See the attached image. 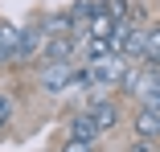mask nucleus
Instances as JSON below:
<instances>
[{
	"mask_svg": "<svg viewBox=\"0 0 160 152\" xmlns=\"http://www.w3.org/2000/svg\"><path fill=\"white\" fill-rule=\"evenodd\" d=\"M123 78H127V62L119 53L86 62V70H78V86H123Z\"/></svg>",
	"mask_w": 160,
	"mask_h": 152,
	"instance_id": "1",
	"label": "nucleus"
},
{
	"mask_svg": "<svg viewBox=\"0 0 160 152\" xmlns=\"http://www.w3.org/2000/svg\"><path fill=\"white\" fill-rule=\"evenodd\" d=\"M74 82H78V70H74L70 62H45V66L37 70V86L49 90V95H62V90H70Z\"/></svg>",
	"mask_w": 160,
	"mask_h": 152,
	"instance_id": "2",
	"label": "nucleus"
},
{
	"mask_svg": "<svg viewBox=\"0 0 160 152\" xmlns=\"http://www.w3.org/2000/svg\"><path fill=\"white\" fill-rule=\"evenodd\" d=\"M45 29L41 25H29V29H21V45H17V62H33L37 53H45Z\"/></svg>",
	"mask_w": 160,
	"mask_h": 152,
	"instance_id": "3",
	"label": "nucleus"
},
{
	"mask_svg": "<svg viewBox=\"0 0 160 152\" xmlns=\"http://www.w3.org/2000/svg\"><path fill=\"white\" fill-rule=\"evenodd\" d=\"M144 49H148V29H127V37H123V45H119V58L123 62H144Z\"/></svg>",
	"mask_w": 160,
	"mask_h": 152,
	"instance_id": "4",
	"label": "nucleus"
},
{
	"mask_svg": "<svg viewBox=\"0 0 160 152\" xmlns=\"http://www.w3.org/2000/svg\"><path fill=\"white\" fill-rule=\"evenodd\" d=\"M99 136H103V128H99V119H94L90 111H78V115L70 119V140H90V144H94Z\"/></svg>",
	"mask_w": 160,
	"mask_h": 152,
	"instance_id": "5",
	"label": "nucleus"
},
{
	"mask_svg": "<svg viewBox=\"0 0 160 152\" xmlns=\"http://www.w3.org/2000/svg\"><path fill=\"white\" fill-rule=\"evenodd\" d=\"M90 115L99 119V128H103V132H111V128L119 124V107H115L111 99H103V95H94V99H90Z\"/></svg>",
	"mask_w": 160,
	"mask_h": 152,
	"instance_id": "6",
	"label": "nucleus"
},
{
	"mask_svg": "<svg viewBox=\"0 0 160 152\" xmlns=\"http://www.w3.org/2000/svg\"><path fill=\"white\" fill-rule=\"evenodd\" d=\"M17 45H21V29H12V25H0V70L17 62Z\"/></svg>",
	"mask_w": 160,
	"mask_h": 152,
	"instance_id": "7",
	"label": "nucleus"
},
{
	"mask_svg": "<svg viewBox=\"0 0 160 152\" xmlns=\"http://www.w3.org/2000/svg\"><path fill=\"white\" fill-rule=\"evenodd\" d=\"M136 136L140 140H156L160 136V111H152V107H140L136 111Z\"/></svg>",
	"mask_w": 160,
	"mask_h": 152,
	"instance_id": "8",
	"label": "nucleus"
},
{
	"mask_svg": "<svg viewBox=\"0 0 160 152\" xmlns=\"http://www.w3.org/2000/svg\"><path fill=\"white\" fill-rule=\"evenodd\" d=\"M70 53H74V41L70 37H49L45 41V62H70Z\"/></svg>",
	"mask_w": 160,
	"mask_h": 152,
	"instance_id": "9",
	"label": "nucleus"
},
{
	"mask_svg": "<svg viewBox=\"0 0 160 152\" xmlns=\"http://www.w3.org/2000/svg\"><path fill=\"white\" fill-rule=\"evenodd\" d=\"M41 29H45L49 37H70V29H74V17H70V13H58V17H49Z\"/></svg>",
	"mask_w": 160,
	"mask_h": 152,
	"instance_id": "10",
	"label": "nucleus"
},
{
	"mask_svg": "<svg viewBox=\"0 0 160 152\" xmlns=\"http://www.w3.org/2000/svg\"><path fill=\"white\" fill-rule=\"evenodd\" d=\"M144 66L160 70V25L148 29V49H144Z\"/></svg>",
	"mask_w": 160,
	"mask_h": 152,
	"instance_id": "11",
	"label": "nucleus"
},
{
	"mask_svg": "<svg viewBox=\"0 0 160 152\" xmlns=\"http://www.w3.org/2000/svg\"><path fill=\"white\" fill-rule=\"evenodd\" d=\"M8 119H12V99L4 95V90H0V132L8 128Z\"/></svg>",
	"mask_w": 160,
	"mask_h": 152,
	"instance_id": "12",
	"label": "nucleus"
},
{
	"mask_svg": "<svg viewBox=\"0 0 160 152\" xmlns=\"http://www.w3.org/2000/svg\"><path fill=\"white\" fill-rule=\"evenodd\" d=\"M62 152H94V144H90V140H66Z\"/></svg>",
	"mask_w": 160,
	"mask_h": 152,
	"instance_id": "13",
	"label": "nucleus"
},
{
	"mask_svg": "<svg viewBox=\"0 0 160 152\" xmlns=\"http://www.w3.org/2000/svg\"><path fill=\"white\" fill-rule=\"evenodd\" d=\"M144 107H152V111H160V90H152V95L144 99Z\"/></svg>",
	"mask_w": 160,
	"mask_h": 152,
	"instance_id": "14",
	"label": "nucleus"
},
{
	"mask_svg": "<svg viewBox=\"0 0 160 152\" xmlns=\"http://www.w3.org/2000/svg\"><path fill=\"white\" fill-rule=\"evenodd\" d=\"M132 152H152V144H148V140H136V144H132Z\"/></svg>",
	"mask_w": 160,
	"mask_h": 152,
	"instance_id": "15",
	"label": "nucleus"
}]
</instances>
